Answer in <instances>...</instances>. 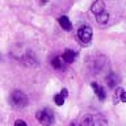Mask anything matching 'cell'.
<instances>
[{"label":"cell","instance_id":"obj_16","mask_svg":"<svg viewBox=\"0 0 126 126\" xmlns=\"http://www.w3.org/2000/svg\"><path fill=\"white\" fill-rule=\"evenodd\" d=\"M42 3H47V0H42Z\"/></svg>","mask_w":126,"mask_h":126},{"label":"cell","instance_id":"obj_9","mask_svg":"<svg viewBox=\"0 0 126 126\" xmlns=\"http://www.w3.org/2000/svg\"><path fill=\"white\" fill-rule=\"evenodd\" d=\"M58 21H59V25H61L64 30H71L72 29V24H71V21H70V18L67 17V16H62V17H59L58 18Z\"/></svg>","mask_w":126,"mask_h":126},{"label":"cell","instance_id":"obj_14","mask_svg":"<svg viewBox=\"0 0 126 126\" xmlns=\"http://www.w3.org/2000/svg\"><path fill=\"white\" fill-rule=\"evenodd\" d=\"M61 94H62V96L66 98L67 96H68V91H67L66 88H63V89H62V92H61Z\"/></svg>","mask_w":126,"mask_h":126},{"label":"cell","instance_id":"obj_1","mask_svg":"<svg viewBox=\"0 0 126 126\" xmlns=\"http://www.w3.org/2000/svg\"><path fill=\"white\" fill-rule=\"evenodd\" d=\"M91 11H92V13L94 15V17H96L97 22L100 24V25H105V24L108 22L109 15H108V12H106L104 0H96V1L92 4V7H91Z\"/></svg>","mask_w":126,"mask_h":126},{"label":"cell","instance_id":"obj_11","mask_svg":"<svg viewBox=\"0 0 126 126\" xmlns=\"http://www.w3.org/2000/svg\"><path fill=\"white\" fill-rule=\"evenodd\" d=\"M51 64H53V67L57 68V70H62L63 68V63H62V61H61L59 57H55L53 61H51Z\"/></svg>","mask_w":126,"mask_h":126},{"label":"cell","instance_id":"obj_2","mask_svg":"<svg viewBox=\"0 0 126 126\" xmlns=\"http://www.w3.org/2000/svg\"><path fill=\"white\" fill-rule=\"evenodd\" d=\"M11 105L16 109H22L28 105V97L22 91H13L9 97Z\"/></svg>","mask_w":126,"mask_h":126},{"label":"cell","instance_id":"obj_10","mask_svg":"<svg viewBox=\"0 0 126 126\" xmlns=\"http://www.w3.org/2000/svg\"><path fill=\"white\" fill-rule=\"evenodd\" d=\"M106 81H108V85L110 87V88H114V87H116V84H117V81H118L117 75L113 74V72H110L108 76H106Z\"/></svg>","mask_w":126,"mask_h":126},{"label":"cell","instance_id":"obj_8","mask_svg":"<svg viewBox=\"0 0 126 126\" xmlns=\"http://www.w3.org/2000/svg\"><path fill=\"white\" fill-rule=\"evenodd\" d=\"M75 58H76V53H75L74 50H70V49L64 50V53H63V57H62L63 62H66V63H72Z\"/></svg>","mask_w":126,"mask_h":126},{"label":"cell","instance_id":"obj_7","mask_svg":"<svg viewBox=\"0 0 126 126\" xmlns=\"http://www.w3.org/2000/svg\"><path fill=\"white\" fill-rule=\"evenodd\" d=\"M120 101L126 102V92L124 91V88L118 87V88H116V94H114V104H117Z\"/></svg>","mask_w":126,"mask_h":126},{"label":"cell","instance_id":"obj_15","mask_svg":"<svg viewBox=\"0 0 126 126\" xmlns=\"http://www.w3.org/2000/svg\"><path fill=\"white\" fill-rule=\"evenodd\" d=\"M70 126H78V125H76V124H74V122H72V124H71Z\"/></svg>","mask_w":126,"mask_h":126},{"label":"cell","instance_id":"obj_13","mask_svg":"<svg viewBox=\"0 0 126 126\" xmlns=\"http://www.w3.org/2000/svg\"><path fill=\"white\" fill-rule=\"evenodd\" d=\"M15 126H28L26 122L24 120H16L15 121Z\"/></svg>","mask_w":126,"mask_h":126},{"label":"cell","instance_id":"obj_3","mask_svg":"<svg viewBox=\"0 0 126 126\" xmlns=\"http://www.w3.org/2000/svg\"><path fill=\"white\" fill-rule=\"evenodd\" d=\"M35 118H37V121L41 125L50 126L54 122V113L49 109H42V110H38L35 113Z\"/></svg>","mask_w":126,"mask_h":126},{"label":"cell","instance_id":"obj_6","mask_svg":"<svg viewBox=\"0 0 126 126\" xmlns=\"http://www.w3.org/2000/svg\"><path fill=\"white\" fill-rule=\"evenodd\" d=\"M91 87H92V89L94 91V94H97L98 100H100V101H104V100H105V96H106V94H105V89L101 88V87L98 85L96 81L91 83Z\"/></svg>","mask_w":126,"mask_h":126},{"label":"cell","instance_id":"obj_5","mask_svg":"<svg viewBox=\"0 0 126 126\" xmlns=\"http://www.w3.org/2000/svg\"><path fill=\"white\" fill-rule=\"evenodd\" d=\"M92 28L88 26V25H84L81 26L80 29L78 30V38L80 39V42L83 43L84 46H88L91 41H92Z\"/></svg>","mask_w":126,"mask_h":126},{"label":"cell","instance_id":"obj_12","mask_svg":"<svg viewBox=\"0 0 126 126\" xmlns=\"http://www.w3.org/2000/svg\"><path fill=\"white\" fill-rule=\"evenodd\" d=\"M54 101H55V104H57L58 106H62L63 104H64V97H63L61 93H59V94H55Z\"/></svg>","mask_w":126,"mask_h":126},{"label":"cell","instance_id":"obj_4","mask_svg":"<svg viewBox=\"0 0 126 126\" xmlns=\"http://www.w3.org/2000/svg\"><path fill=\"white\" fill-rule=\"evenodd\" d=\"M79 126H106V120L101 117L100 114L97 116H87L83 118Z\"/></svg>","mask_w":126,"mask_h":126}]
</instances>
